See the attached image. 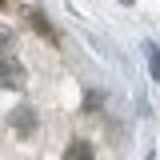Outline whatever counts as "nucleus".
<instances>
[{
  "label": "nucleus",
  "instance_id": "1",
  "mask_svg": "<svg viewBox=\"0 0 160 160\" xmlns=\"http://www.w3.org/2000/svg\"><path fill=\"white\" fill-rule=\"evenodd\" d=\"M28 20H32V28H36L40 36H48V40H56V32H52V28H48V24H44V16H40V12H28Z\"/></svg>",
  "mask_w": 160,
  "mask_h": 160
},
{
  "label": "nucleus",
  "instance_id": "2",
  "mask_svg": "<svg viewBox=\"0 0 160 160\" xmlns=\"http://www.w3.org/2000/svg\"><path fill=\"white\" fill-rule=\"evenodd\" d=\"M144 52H148V72H152V80H160V52L152 44H144Z\"/></svg>",
  "mask_w": 160,
  "mask_h": 160
},
{
  "label": "nucleus",
  "instance_id": "3",
  "mask_svg": "<svg viewBox=\"0 0 160 160\" xmlns=\"http://www.w3.org/2000/svg\"><path fill=\"white\" fill-rule=\"evenodd\" d=\"M20 84V68H12V60H4V88H16Z\"/></svg>",
  "mask_w": 160,
  "mask_h": 160
},
{
  "label": "nucleus",
  "instance_id": "4",
  "mask_svg": "<svg viewBox=\"0 0 160 160\" xmlns=\"http://www.w3.org/2000/svg\"><path fill=\"white\" fill-rule=\"evenodd\" d=\"M88 152H92V148H88V144H72V148H68V152H64V156H88Z\"/></svg>",
  "mask_w": 160,
  "mask_h": 160
},
{
  "label": "nucleus",
  "instance_id": "5",
  "mask_svg": "<svg viewBox=\"0 0 160 160\" xmlns=\"http://www.w3.org/2000/svg\"><path fill=\"white\" fill-rule=\"evenodd\" d=\"M124 4H132V0H124Z\"/></svg>",
  "mask_w": 160,
  "mask_h": 160
}]
</instances>
